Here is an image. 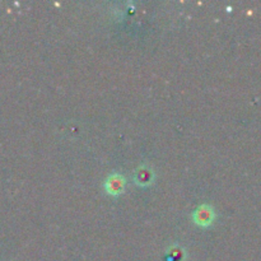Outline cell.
Returning <instances> with one entry per match:
<instances>
[{"label": "cell", "mask_w": 261, "mask_h": 261, "mask_svg": "<svg viewBox=\"0 0 261 261\" xmlns=\"http://www.w3.org/2000/svg\"><path fill=\"white\" fill-rule=\"evenodd\" d=\"M153 177H154V175H153L152 170L148 167H145V166L138 168V171L135 172V175H134L135 182H137L138 185H143V186L152 184Z\"/></svg>", "instance_id": "obj_3"}, {"label": "cell", "mask_w": 261, "mask_h": 261, "mask_svg": "<svg viewBox=\"0 0 261 261\" xmlns=\"http://www.w3.org/2000/svg\"><path fill=\"white\" fill-rule=\"evenodd\" d=\"M214 217H216V214H214L213 208L206 205V204H204V205H200L195 212H194L193 221L195 222L196 224H199V226L208 227L213 223Z\"/></svg>", "instance_id": "obj_1"}, {"label": "cell", "mask_w": 261, "mask_h": 261, "mask_svg": "<svg viewBox=\"0 0 261 261\" xmlns=\"http://www.w3.org/2000/svg\"><path fill=\"white\" fill-rule=\"evenodd\" d=\"M125 178L124 176L120 175V173H114V175L110 176L109 178L105 182V189H106L107 194L112 196H117L120 194H122L125 189Z\"/></svg>", "instance_id": "obj_2"}]
</instances>
